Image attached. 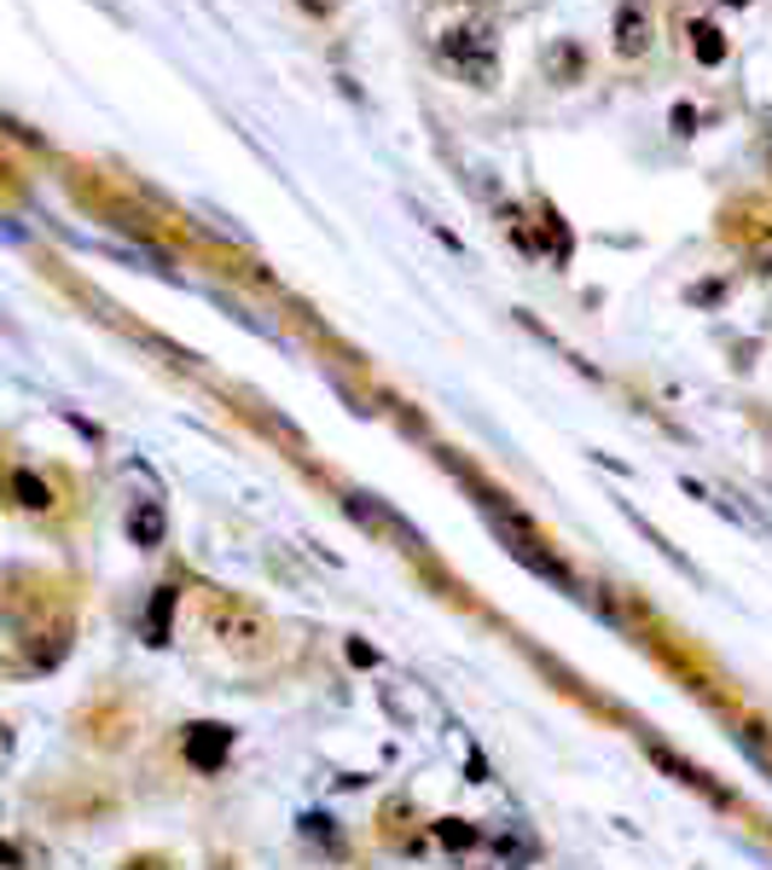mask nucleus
I'll return each mask as SVG.
<instances>
[{
	"label": "nucleus",
	"mask_w": 772,
	"mask_h": 870,
	"mask_svg": "<svg viewBox=\"0 0 772 870\" xmlns=\"http://www.w3.org/2000/svg\"><path fill=\"white\" fill-rule=\"evenodd\" d=\"M180 749H187V766L192 772H215L226 761V749H233V731H226V725H192Z\"/></svg>",
	"instance_id": "obj_4"
},
{
	"label": "nucleus",
	"mask_w": 772,
	"mask_h": 870,
	"mask_svg": "<svg viewBox=\"0 0 772 870\" xmlns=\"http://www.w3.org/2000/svg\"><path fill=\"white\" fill-rule=\"evenodd\" d=\"M163 534H169L163 506H157V499H140V506L128 511V540L140 545V552H157V545H163Z\"/></svg>",
	"instance_id": "obj_7"
},
{
	"label": "nucleus",
	"mask_w": 772,
	"mask_h": 870,
	"mask_svg": "<svg viewBox=\"0 0 772 870\" xmlns=\"http://www.w3.org/2000/svg\"><path fill=\"white\" fill-rule=\"evenodd\" d=\"M575 71H581L575 41H558V47H552V76H558V82H575Z\"/></svg>",
	"instance_id": "obj_13"
},
{
	"label": "nucleus",
	"mask_w": 772,
	"mask_h": 870,
	"mask_svg": "<svg viewBox=\"0 0 772 870\" xmlns=\"http://www.w3.org/2000/svg\"><path fill=\"white\" fill-rule=\"evenodd\" d=\"M645 47H651V12L639 7V0H622L616 7V53L639 59Z\"/></svg>",
	"instance_id": "obj_5"
},
{
	"label": "nucleus",
	"mask_w": 772,
	"mask_h": 870,
	"mask_svg": "<svg viewBox=\"0 0 772 870\" xmlns=\"http://www.w3.org/2000/svg\"><path fill=\"white\" fill-rule=\"evenodd\" d=\"M12 499H18L24 511H53V488L41 482L35 470H12Z\"/></svg>",
	"instance_id": "obj_9"
},
{
	"label": "nucleus",
	"mask_w": 772,
	"mask_h": 870,
	"mask_svg": "<svg viewBox=\"0 0 772 870\" xmlns=\"http://www.w3.org/2000/svg\"><path fill=\"white\" fill-rule=\"evenodd\" d=\"M732 7H743V0H732Z\"/></svg>",
	"instance_id": "obj_17"
},
{
	"label": "nucleus",
	"mask_w": 772,
	"mask_h": 870,
	"mask_svg": "<svg viewBox=\"0 0 772 870\" xmlns=\"http://www.w3.org/2000/svg\"><path fill=\"white\" fill-rule=\"evenodd\" d=\"M483 511H488V522H494V534L506 540V552H511L517 563H529L535 575H547L552 586H563V592H575V575H570V569H563V563H558L552 552H547V540L535 534V522H529L524 511H511V506H506V499H499V494H494V499H483Z\"/></svg>",
	"instance_id": "obj_1"
},
{
	"label": "nucleus",
	"mask_w": 772,
	"mask_h": 870,
	"mask_svg": "<svg viewBox=\"0 0 772 870\" xmlns=\"http://www.w3.org/2000/svg\"><path fill=\"white\" fill-rule=\"evenodd\" d=\"M0 870H18V847L12 841H0Z\"/></svg>",
	"instance_id": "obj_16"
},
{
	"label": "nucleus",
	"mask_w": 772,
	"mask_h": 870,
	"mask_svg": "<svg viewBox=\"0 0 772 870\" xmlns=\"http://www.w3.org/2000/svg\"><path fill=\"white\" fill-rule=\"evenodd\" d=\"M436 841H442V847H453V853H465V847H476L483 836H476L465 818H442V824H436Z\"/></svg>",
	"instance_id": "obj_12"
},
{
	"label": "nucleus",
	"mask_w": 772,
	"mask_h": 870,
	"mask_svg": "<svg viewBox=\"0 0 772 870\" xmlns=\"http://www.w3.org/2000/svg\"><path fill=\"white\" fill-rule=\"evenodd\" d=\"M691 53L697 64H726V35L715 24H691Z\"/></svg>",
	"instance_id": "obj_11"
},
{
	"label": "nucleus",
	"mask_w": 772,
	"mask_h": 870,
	"mask_svg": "<svg viewBox=\"0 0 772 870\" xmlns=\"http://www.w3.org/2000/svg\"><path fill=\"white\" fill-rule=\"evenodd\" d=\"M442 59L459 71L470 87H488L499 76V53H494V30L483 24V18H470L465 30H447L442 35Z\"/></svg>",
	"instance_id": "obj_2"
},
{
	"label": "nucleus",
	"mask_w": 772,
	"mask_h": 870,
	"mask_svg": "<svg viewBox=\"0 0 772 870\" xmlns=\"http://www.w3.org/2000/svg\"><path fill=\"white\" fill-rule=\"evenodd\" d=\"M169 622H175V586H157L151 615H146V645H169Z\"/></svg>",
	"instance_id": "obj_10"
},
{
	"label": "nucleus",
	"mask_w": 772,
	"mask_h": 870,
	"mask_svg": "<svg viewBox=\"0 0 772 870\" xmlns=\"http://www.w3.org/2000/svg\"><path fill=\"white\" fill-rule=\"evenodd\" d=\"M755 262H761V273H772V233L755 244Z\"/></svg>",
	"instance_id": "obj_15"
},
{
	"label": "nucleus",
	"mask_w": 772,
	"mask_h": 870,
	"mask_svg": "<svg viewBox=\"0 0 772 870\" xmlns=\"http://www.w3.org/2000/svg\"><path fill=\"white\" fill-rule=\"evenodd\" d=\"M210 633L221 638L226 650L250 656V650H262L267 622H262V615H250V609H239V604H210Z\"/></svg>",
	"instance_id": "obj_3"
},
{
	"label": "nucleus",
	"mask_w": 772,
	"mask_h": 870,
	"mask_svg": "<svg viewBox=\"0 0 772 870\" xmlns=\"http://www.w3.org/2000/svg\"><path fill=\"white\" fill-rule=\"evenodd\" d=\"M303 836H320L326 847H337V830H331V818H326V813H308V818H303Z\"/></svg>",
	"instance_id": "obj_14"
},
{
	"label": "nucleus",
	"mask_w": 772,
	"mask_h": 870,
	"mask_svg": "<svg viewBox=\"0 0 772 870\" xmlns=\"http://www.w3.org/2000/svg\"><path fill=\"white\" fill-rule=\"evenodd\" d=\"M343 511H349V517H355L367 534H378V540H406V545H413V534H406L401 522H395L390 511H383L372 494H349V506H343Z\"/></svg>",
	"instance_id": "obj_6"
},
{
	"label": "nucleus",
	"mask_w": 772,
	"mask_h": 870,
	"mask_svg": "<svg viewBox=\"0 0 772 870\" xmlns=\"http://www.w3.org/2000/svg\"><path fill=\"white\" fill-rule=\"evenodd\" d=\"M651 761H656V766H663V772H674V777H679V784H691L697 795H709V800H726V789H715V784H709V777H702V772H697L691 761H674V754H668L663 743H651Z\"/></svg>",
	"instance_id": "obj_8"
}]
</instances>
